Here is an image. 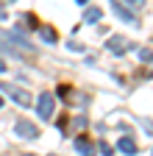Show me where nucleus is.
Listing matches in <instances>:
<instances>
[{"mask_svg":"<svg viewBox=\"0 0 153 156\" xmlns=\"http://www.w3.org/2000/svg\"><path fill=\"white\" fill-rule=\"evenodd\" d=\"M0 87L6 89V95L11 98L14 103H20V106H31V103H33V98H31V92H25L23 87H14V84H0Z\"/></svg>","mask_w":153,"mask_h":156,"instance_id":"nucleus-1","label":"nucleus"},{"mask_svg":"<svg viewBox=\"0 0 153 156\" xmlns=\"http://www.w3.org/2000/svg\"><path fill=\"white\" fill-rule=\"evenodd\" d=\"M106 48L111 50V53H117V56H123V53H128V50H134L137 45L131 42V39H125V36H120V34H114L109 42H106Z\"/></svg>","mask_w":153,"mask_h":156,"instance_id":"nucleus-2","label":"nucleus"},{"mask_svg":"<svg viewBox=\"0 0 153 156\" xmlns=\"http://www.w3.org/2000/svg\"><path fill=\"white\" fill-rule=\"evenodd\" d=\"M36 109H39V117H42V120H50V117H53V109H56L53 95L50 92H42L39 101H36Z\"/></svg>","mask_w":153,"mask_h":156,"instance_id":"nucleus-3","label":"nucleus"},{"mask_svg":"<svg viewBox=\"0 0 153 156\" xmlns=\"http://www.w3.org/2000/svg\"><path fill=\"white\" fill-rule=\"evenodd\" d=\"M14 134L23 136V140H33L39 131H36V126H33L31 120H17V123H14Z\"/></svg>","mask_w":153,"mask_h":156,"instance_id":"nucleus-4","label":"nucleus"},{"mask_svg":"<svg viewBox=\"0 0 153 156\" xmlns=\"http://www.w3.org/2000/svg\"><path fill=\"white\" fill-rule=\"evenodd\" d=\"M111 3V9H114V14H117L120 20H125V23H131V25H137V17H134V11L128 9V6H123L120 0H109Z\"/></svg>","mask_w":153,"mask_h":156,"instance_id":"nucleus-5","label":"nucleus"},{"mask_svg":"<svg viewBox=\"0 0 153 156\" xmlns=\"http://www.w3.org/2000/svg\"><path fill=\"white\" fill-rule=\"evenodd\" d=\"M117 148H120V153H125V156H134V153H137V142H134L131 136H120Z\"/></svg>","mask_w":153,"mask_h":156,"instance_id":"nucleus-6","label":"nucleus"},{"mask_svg":"<svg viewBox=\"0 0 153 156\" xmlns=\"http://www.w3.org/2000/svg\"><path fill=\"white\" fill-rule=\"evenodd\" d=\"M100 20H103V9H95V6H89V9L84 11V23H89V25L100 23Z\"/></svg>","mask_w":153,"mask_h":156,"instance_id":"nucleus-7","label":"nucleus"},{"mask_svg":"<svg viewBox=\"0 0 153 156\" xmlns=\"http://www.w3.org/2000/svg\"><path fill=\"white\" fill-rule=\"evenodd\" d=\"M75 148L81 151V156H95V145L86 140V136H78V140H75Z\"/></svg>","mask_w":153,"mask_h":156,"instance_id":"nucleus-8","label":"nucleus"},{"mask_svg":"<svg viewBox=\"0 0 153 156\" xmlns=\"http://www.w3.org/2000/svg\"><path fill=\"white\" fill-rule=\"evenodd\" d=\"M39 34H42V39H45V42H50V45H53V42H59L56 31H53V28H47V25H42V28H39Z\"/></svg>","mask_w":153,"mask_h":156,"instance_id":"nucleus-9","label":"nucleus"},{"mask_svg":"<svg viewBox=\"0 0 153 156\" xmlns=\"http://www.w3.org/2000/svg\"><path fill=\"white\" fill-rule=\"evenodd\" d=\"M139 58H142V62H150V64H153V50L142 48V50H139Z\"/></svg>","mask_w":153,"mask_h":156,"instance_id":"nucleus-10","label":"nucleus"},{"mask_svg":"<svg viewBox=\"0 0 153 156\" xmlns=\"http://www.w3.org/2000/svg\"><path fill=\"white\" fill-rule=\"evenodd\" d=\"M23 20H25V25H28V28H39V23H36V17H33V14H25Z\"/></svg>","mask_w":153,"mask_h":156,"instance_id":"nucleus-11","label":"nucleus"},{"mask_svg":"<svg viewBox=\"0 0 153 156\" xmlns=\"http://www.w3.org/2000/svg\"><path fill=\"white\" fill-rule=\"evenodd\" d=\"M125 6L137 11V9H142V6H145V0H125Z\"/></svg>","mask_w":153,"mask_h":156,"instance_id":"nucleus-12","label":"nucleus"},{"mask_svg":"<svg viewBox=\"0 0 153 156\" xmlns=\"http://www.w3.org/2000/svg\"><path fill=\"white\" fill-rule=\"evenodd\" d=\"M100 153H103V156H111V145L103 142V145H100Z\"/></svg>","mask_w":153,"mask_h":156,"instance_id":"nucleus-13","label":"nucleus"},{"mask_svg":"<svg viewBox=\"0 0 153 156\" xmlns=\"http://www.w3.org/2000/svg\"><path fill=\"white\" fill-rule=\"evenodd\" d=\"M0 73H6V62H3V58H0Z\"/></svg>","mask_w":153,"mask_h":156,"instance_id":"nucleus-14","label":"nucleus"},{"mask_svg":"<svg viewBox=\"0 0 153 156\" xmlns=\"http://www.w3.org/2000/svg\"><path fill=\"white\" fill-rule=\"evenodd\" d=\"M75 3H78V6H86V3H89V0H75Z\"/></svg>","mask_w":153,"mask_h":156,"instance_id":"nucleus-15","label":"nucleus"},{"mask_svg":"<svg viewBox=\"0 0 153 156\" xmlns=\"http://www.w3.org/2000/svg\"><path fill=\"white\" fill-rule=\"evenodd\" d=\"M0 106H3V98H0Z\"/></svg>","mask_w":153,"mask_h":156,"instance_id":"nucleus-16","label":"nucleus"},{"mask_svg":"<svg viewBox=\"0 0 153 156\" xmlns=\"http://www.w3.org/2000/svg\"><path fill=\"white\" fill-rule=\"evenodd\" d=\"M50 156H56V153H50Z\"/></svg>","mask_w":153,"mask_h":156,"instance_id":"nucleus-17","label":"nucleus"}]
</instances>
